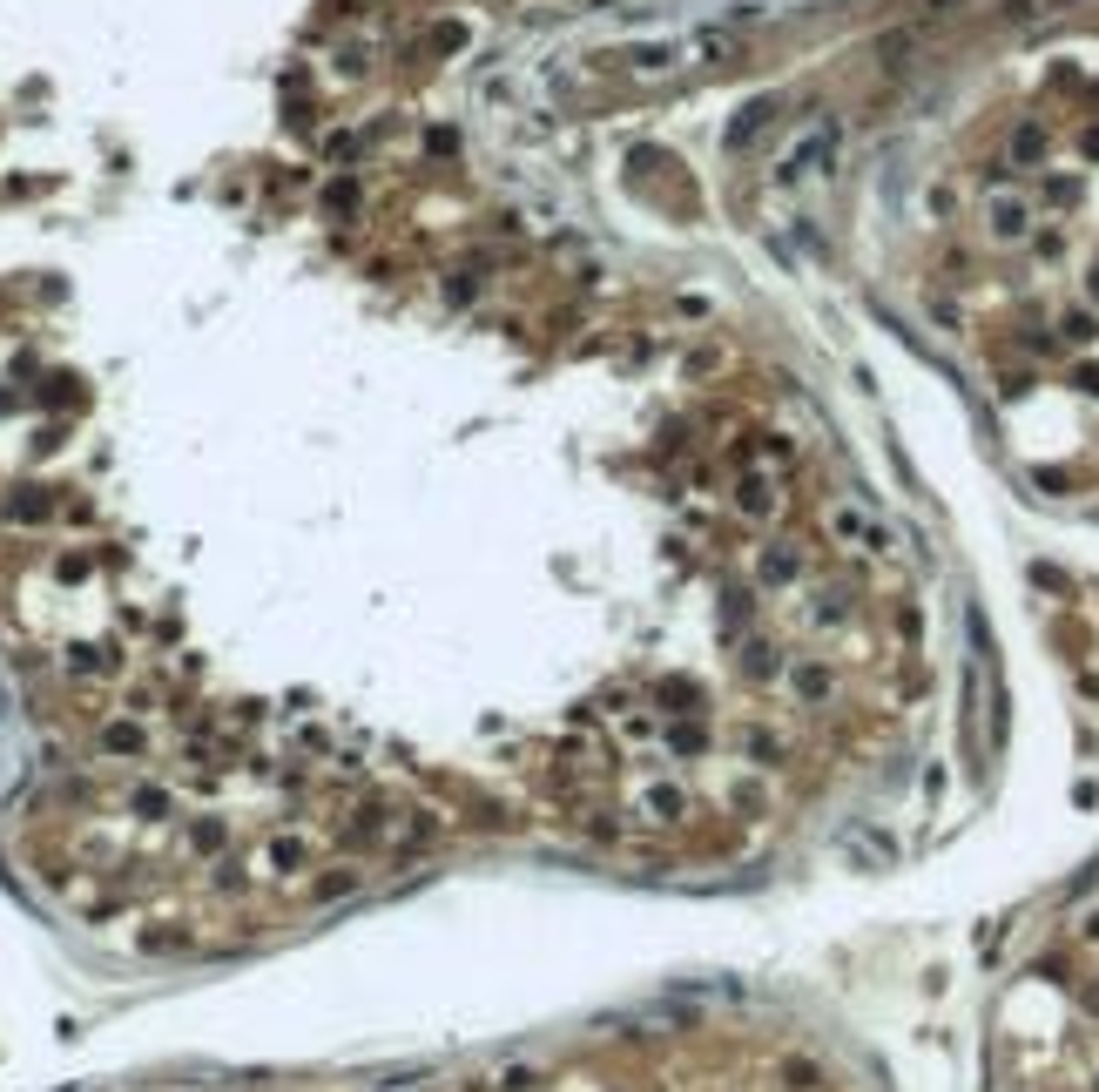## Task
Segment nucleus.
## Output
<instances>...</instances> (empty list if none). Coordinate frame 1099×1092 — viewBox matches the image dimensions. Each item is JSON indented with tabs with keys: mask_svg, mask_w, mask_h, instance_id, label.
Wrapping results in <instances>:
<instances>
[{
	"mask_svg": "<svg viewBox=\"0 0 1099 1092\" xmlns=\"http://www.w3.org/2000/svg\"><path fill=\"white\" fill-rule=\"evenodd\" d=\"M823 527H830L843 546H857V553H891V533L877 527V520L863 513V506H830V513H823Z\"/></svg>",
	"mask_w": 1099,
	"mask_h": 1092,
	"instance_id": "1",
	"label": "nucleus"
},
{
	"mask_svg": "<svg viewBox=\"0 0 1099 1092\" xmlns=\"http://www.w3.org/2000/svg\"><path fill=\"white\" fill-rule=\"evenodd\" d=\"M742 513H749V520H769V513H776L769 479H742Z\"/></svg>",
	"mask_w": 1099,
	"mask_h": 1092,
	"instance_id": "4",
	"label": "nucleus"
},
{
	"mask_svg": "<svg viewBox=\"0 0 1099 1092\" xmlns=\"http://www.w3.org/2000/svg\"><path fill=\"white\" fill-rule=\"evenodd\" d=\"M830 142H837V128H830V122H823V128H810V135H802L796 149L782 156V176H810V163H823V156H830Z\"/></svg>",
	"mask_w": 1099,
	"mask_h": 1092,
	"instance_id": "2",
	"label": "nucleus"
},
{
	"mask_svg": "<svg viewBox=\"0 0 1099 1092\" xmlns=\"http://www.w3.org/2000/svg\"><path fill=\"white\" fill-rule=\"evenodd\" d=\"M1025 216H1032L1025 202H992V230L998 237H1025Z\"/></svg>",
	"mask_w": 1099,
	"mask_h": 1092,
	"instance_id": "3",
	"label": "nucleus"
}]
</instances>
